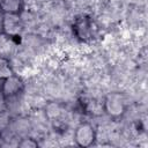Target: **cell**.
Wrapping results in <instances>:
<instances>
[{"label": "cell", "instance_id": "4", "mask_svg": "<svg viewBox=\"0 0 148 148\" xmlns=\"http://www.w3.org/2000/svg\"><path fill=\"white\" fill-rule=\"evenodd\" d=\"M74 140L80 147H89L96 140V132L89 123L80 124L74 132Z\"/></svg>", "mask_w": 148, "mask_h": 148}, {"label": "cell", "instance_id": "7", "mask_svg": "<svg viewBox=\"0 0 148 148\" xmlns=\"http://www.w3.org/2000/svg\"><path fill=\"white\" fill-rule=\"evenodd\" d=\"M13 69L8 59L0 57V80H3L10 75H13Z\"/></svg>", "mask_w": 148, "mask_h": 148}, {"label": "cell", "instance_id": "1", "mask_svg": "<svg viewBox=\"0 0 148 148\" xmlns=\"http://www.w3.org/2000/svg\"><path fill=\"white\" fill-rule=\"evenodd\" d=\"M73 31H74L75 36L80 40L89 42V40H91L96 36L97 28H96L92 18H90L87 15H82V16H79L74 21V23H73Z\"/></svg>", "mask_w": 148, "mask_h": 148}, {"label": "cell", "instance_id": "9", "mask_svg": "<svg viewBox=\"0 0 148 148\" xmlns=\"http://www.w3.org/2000/svg\"><path fill=\"white\" fill-rule=\"evenodd\" d=\"M2 20H3V12L0 9V34L2 32Z\"/></svg>", "mask_w": 148, "mask_h": 148}, {"label": "cell", "instance_id": "2", "mask_svg": "<svg viewBox=\"0 0 148 148\" xmlns=\"http://www.w3.org/2000/svg\"><path fill=\"white\" fill-rule=\"evenodd\" d=\"M126 99L125 96L120 92H111L105 97L104 101V111L113 118L123 116L126 111Z\"/></svg>", "mask_w": 148, "mask_h": 148}, {"label": "cell", "instance_id": "5", "mask_svg": "<svg viewBox=\"0 0 148 148\" xmlns=\"http://www.w3.org/2000/svg\"><path fill=\"white\" fill-rule=\"evenodd\" d=\"M23 87H24L23 81L18 76L13 74L2 80L0 92L5 98H12V97L18 95L23 90Z\"/></svg>", "mask_w": 148, "mask_h": 148}, {"label": "cell", "instance_id": "3", "mask_svg": "<svg viewBox=\"0 0 148 148\" xmlns=\"http://www.w3.org/2000/svg\"><path fill=\"white\" fill-rule=\"evenodd\" d=\"M23 31V22L20 13H3L2 32L9 37H18Z\"/></svg>", "mask_w": 148, "mask_h": 148}, {"label": "cell", "instance_id": "8", "mask_svg": "<svg viewBox=\"0 0 148 148\" xmlns=\"http://www.w3.org/2000/svg\"><path fill=\"white\" fill-rule=\"evenodd\" d=\"M18 146L22 148H36L38 143L31 138H25V139H22L21 142H18Z\"/></svg>", "mask_w": 148, "mask_h": 148}, {"label": "cell", "instance_id": "6", "mask_svg": "<svg viewBox=\"0 0 148 148\" xmlns=\"http://www.w3.org/2000/svg\"><path fill=\"white\" fill-rule=\"evenodd\" d=\"M22 0H0V9L3 13H20Z\"/></svg>", "mask_w": 148, "mask_h": 148}]
</instances>
